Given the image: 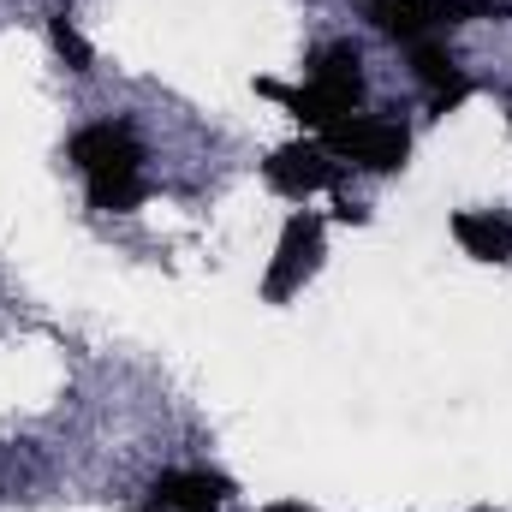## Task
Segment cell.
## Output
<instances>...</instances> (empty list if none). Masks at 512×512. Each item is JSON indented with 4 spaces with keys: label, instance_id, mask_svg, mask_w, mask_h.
I'll return each mask as SVG.
<instances>
[{
    "label": "cell",
    "instance_id": "obj_1",
    "mask_svg": "<svg viewBox=\"0 0 512 512\" xmlns=\"http://www.w3.org/2000/svg\"><path fill=\"white\" fill-rule=\"evenodd\" d=\"M322 149L346 167H364V173H393V167H405V155H411V137L399 120H340V126L322 131Z\"/></svg>",
    "mask_w": 512,
    "mask_h": 512
},
{
    "label": "cell",
    "instance_id": "obj_2",
    "mask_svg": "<svg viewBox=\"0 0 512 512\" xmlns=\"http://www.w3.org/2000/svg\"><path fill=\"white\" fill-rule=\"evenodd\" d=\"M262 179L280 191V197H310V191H328L340 185V161L316 143H286L262 161Z\"/></svg>",
    "mask_w": 512,
    "mask_h": 512
},
{
    "label": "cell",
    "instance_id": "obj_3",
    "mask_svg": "<svg viewBox=\"0 0 512 512\" xmlns=\"http://www.w3.org/2000/svg\"><path fill=\"white\" fill-rule=\"evenodd\" d=\"M316 256H322V221L316 215H292L286 221V233H280V251H274V268H268V280H262V292L280 304L310 268H316Z\"/></svg>",
    "mask_w": 512,
    "mask_h": 512
},
{
    "label": "cell",
    "instance_id": "obj_4",
    "mask_svg": "<svg viewBox=\"0 0 512 512\" xmlns=\"http://www.w3.org/2000/svg\"><path fill=\"white\" fill-rule=\"evenodd\" d=\"M411 72H417L423 90H429V114H453V108L471 96V78L459 72L453 48L435 42V36H417V42H411Z\"/></svg>",
    "mask_w": 512,
    "mask_h": 512
},
{
    "label": "cell",
    "instance_id": "obj_5",
    "mask_svg": "<svg viewBox=\"0 0 512 512\" xmlns=\"http://www.w3.org/2000/svg\"><path fill=\"white\" fill-rule=\"evenodd\" d=\"M72 161L84 167V179H102V173H137L143 149H137L131 126L102 120V126H84L78 137H72Z\"/></svg>",
    "mask_w": 512,
    "mask_h": 512
},
{
    "label": "cell",
    "instance_id": "obj_6",
    "mask_svg": "<svg viewBox=\"0 0 512 512\" xmlns=\"http://www.w3.org/2000/svg\"><path fill=\"white\" fill-rule=\"evenodd\" d=\"M233 495L227 477H209V471H161L149 483V512H215Z\"/></svg>",
    "mask_w": 512,
    "mask_h": 512
},
{
    "label": "cell",
    "instance_id": "obj_7",
    "mask_svg": "<svg viewBox=\"0 0 512 512\" xmlns=\"http://www.w3.org/2000/svg\"><path fill=\"white\" fill-rule=\"evenodd\" d=\"M453 239L459 251L477 256V262H507L512 256V221L495 209H459L453 215Z\"/></svg>",
    "mask_w": 512,
    "mask_h": 512
},
{
    "label": "cell",
    "instance_id": "obj_8",
    "mask_svg": "<svg viewBox=\"0 0 512 512\" xmlns=\"http://www.w3.org/2000/svg\"><path fill=\"white\" fill-rule=\"evenodd\" d=\"M358 6H364V18H370L382 36H393V42H417V36L441 30L429 0H358Z\"/></svg>",
    "mask_w": 512,
    "mask_h": 512
},
{
    "label": "cell",
    "instance_id": "obj_9",
    "mask_svg": "<svg viewBox=\"0 0 512 512\" xmlns=\"http://www.w3.org/2000/svg\"><path fill=\"white\" fill-rule=\"evenodd\" d=\"M143 197H149L143 173H102V179H90V209H102V215H126Z\"/></svg>",
    "mask_w": 512,
    "mask_h": 512
},
{
    "label": "cell",
    "instance_id": "obj_10",
    "mask_svg": "<svg viewBox=\"0 0 512 512\" xmlns=\"http://www.w3.org/2000/svg\"><path fill=\"white\" fill-rule=\"evenodd\" d=\"M364 54H358V42H328V48H316V60H310V78H328V84H364Z\"/></svg>",
    "mask_w": 512,
    "mask_h": 512
},
{
    "label": "cell",
    "instance_id": "obj_11",
    "mask_svg": "<svg viewBox=\"0 0 512 512\" xmlns=\"http://www.w3.org/2000/svg\"><path fill=\"white\" fill-rule=\"evenodd\" d=\"M48 36H54V48H60V60H66L72 72H90V60H96V54H90V42L78 36V24H72L66 12H54V18H48Z\"/></svg>",
    "mask_w": 512,
    "mask_h": 512
},
{
    "label": "cell",
    "instance_id": "obj_12",
    "mask_svg": "<svg viewBox=\"0 0 512 512\" xmlns=\"http://www.w3.org/2000/svg\"><path fill=\"white\" fill-rule=\"evenodd\" d=\"M334 215H340V221H352V227H358V221H364V203H352V197H340V203H334Z\"/></svg>",
    "mask_w": 512,
    "mask_h": 512
},
{
    "label": "cell",
    "instance_id": "obj_13",
    "mask_svg": "<svg viewBox=\"0 0 512 512\" xmlns=\"http://www.w3.org/2000/svg\"><path fill=\"white\" fill-rule=\"evenodd\" d=\"M268 512H310V507H298V501H274Z\"/></svg>",
    "mask_w": 512,
    "mask_h": 512
},
{
    "label": "cell",
    "instance_id": "obj_14",
    "mask_svg": "<svg viewBox=\"0 0 512 512\" xmlns=\"http://www.w3.org/2000/svg\"><path fill=\"white\" fill-rule=\"evenodd\" d=\"M507 126H512V108H507Z\"/></svg>",
    "mask_w": 512,
    "mask_h": 512
}]
</instances>
